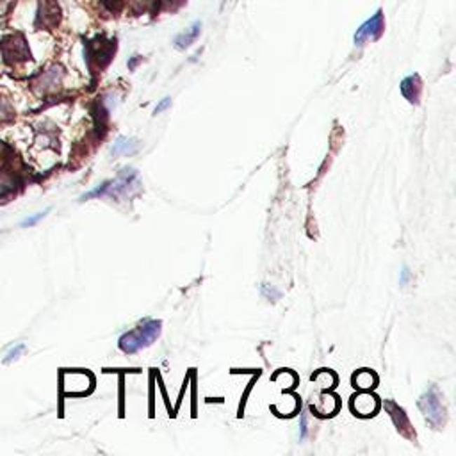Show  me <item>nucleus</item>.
Masks as SVG:
<instances>
[{
    "mask_svg": "<svg viewBox=\"0 0 456 456\" xmlns=\"http://www.w3.org/2000/svg\"><path fill=\"white\" fill-rule=\"evenodd\" d=\"M262 294H264V296H266V298L273 300V302H276V300H279L280 296H282V293H279V290H276V289H273V287H269V286H267V283H264V286H262Z\"/></svg>",
    "mask_w": 456,
    "mask_h": 456,
    "instance_id": "obj_20",
    "label": "nucleus"
},
{
    "mask_svg": "<svg viewBox=\"0 0 456 456\" xmlns=\"http://www.w3.org/2000/svg\"><path fill=\"white\" fill-rule=\"evenodd\" d=\"M107 187H109V182H104V184H102V186H98L97 189H93V191H89L88 194H84V196L81 198L82 201H86V200H91V198H98V196H104L105 193H107Z\"/></svg>",
    "mask_w": 456,
    "mask_h": 456,
    "instance_id": "obj_19",
    "label": "nucleus"
},
{
    "mask_svg": "<svg viewBox=\"0 0 456 456\" xmlns=\"http://www.w3.org/2000/svg\"><path fill=\"white\" fill-rule=\"evenodd\" d=\"M200 31H201V24L200 22H196V24L191 27L189 32H184V34L177 36V39H175V47L184 51V48H187L189 45H193V43L196 41L198 36H200Z\"/></svg>",
    "mask_w": 456,
    "mask_h": 456,
    "instance_id": "obj_14",
    "label": "nucleus"
},
{
    "mask_svg": "<svg viewBox=\"0 0 456 456\" xmlns=\"http://www.w3.org/2000/svg\"><path fill=\"white\" fill-rule=\"evenodd\" d=\"M93 378L84 371H65L61 375V392L65 396H82L91 391Z\"/></svg>",
    "mask_w": 456,
    "mask_h": 456,
    "instance_id": "obj_5",
    "label": "nucleus"
},
{
    "mask_svg": "<svg viewBox=\"0 0 456 456\" xmlns=\"http://www.w3.org/2000/svg\"><path fill=\"white\" fill-rule=\"evenodd\" d=\"M61 22V8L58 0H38L34 27L39 31H52Z\"/></svg>",
    "mask_w": 456,
    "mask_h": 456,
    "instance_id": "obj_6",
    "label": "nucleus"
},
{
    "mask_svg": "<svg viewBox=\"0 0 456 456\" xmlns=\"http://www.w3.org/2000/svg\"><path fill=\"white\" fill-rule=\"evenodd\" d=\"M140 150V143L132 138H120L112 147V154L114 155H132Z\"/></svg>",
    "mask_w": 456,
    "mask_h": 456,
    "instance_id": "obj_13",
    "label": "nucleus"
},
{
    "mask_svg": "<svg viewBox=\"0 0 456 456\" xmlns=\"http://www.w3.org/2000/svg\"><path fill=\"white\" fill-rule=\"evenodd\" d=\"M24 351H25V346L24 344H18L15 349H13L11 353H9L8 356H6L4 363H11V362H15V360H18V356L22 355V353H24Z\"/></svg>",
    "mask_w": 456,
    "mask_h": 456,
    "instance_id": "obj_21",
    "label": "nucleus"
},
{
    "mask_svg": "<svg viewBox=\"0 0 456 456\" xmlns=\"http://www.w3.org/2000/svg\"><path fill=\"white\" fill-rule=\"evenodd\" d=\"M161 326H163V323L159 319H147L143 325L120 337V349L127 355H134V353L148 348L161 335Z\"/></svg>",
    "mask_w": 456,
    "mask_h": 456,
    "instance_id": "obj_1",
    "label": "nucleus"
},
{
    "mask_svg": "<svg viewBox=\"0 0 456 456\" xmlns=\"http://www.w3.org/2000/svg\"><path fill=\"white\" fill-rule=\"evenodd\" d=\"M401 93L410 104H417L421 97V79L419 75H410L401 82Z\"/></svg>",
    "mask_w": 456,
    "mask_h": 456,
    "instance_id": "obj_12",
    "label": "nucleus"
},
{
    "mask_svg": "<svg viewBox=\"0 0 456 456\" xmlns=\"http://www.w3.org/2000/svg\"><path fill=\"white\" fill-rule=\"evenodd\" d=\"M383 32V15L376 13L373 18H369L362 27L356 31L355 43L356 45H363L368 39H378Z\"/></svg>",
    "mask_w": 456,
    "mask_h": 456,
    "instance_id": "obj_8",
    "label": "nucleus"
},
{
    "mask_svg": "<svg viewBox=\"0 0 456 456\" xmlns=\"http://www.w3.org/2000/svg\"><path fill=\"white\" fill-rule=\"evenodd\" d=\"M419 408H421L422 415L426 417V421L433 426L435 429H441L445 424V406L442 401V394L438 391V387L431 385L424 394L419 399Z\"/></svg>",
    "mask_w": 456,
    "mask_h": 456,
    "instance_id": "obj_3",
    "label": "nucleus"
},
{
    "mask_svg": "<svg viewBox=\"0 0 456 456\" xmlns=\"http://www.w3.org/2000/svg\"><path fill=\"white\" fill-rule=\"evenodd\" d=\"M13 116H15V111H13L11 102L8 98L0 97V123L13 120Z\"/></svg>",
    "mask_w": 456,
    "mask_h": 456,
    "instance_id": "obj_17",
    "label": "nucleus"
},
{
    "mask_svg": "<svg viewBox=\"0 0 456 456\" xmlns=\"http://www.w3.org/2000/svg\"><path fill=\"white\" fill-rule=\"evenodd\" d=\"M116 54V39H107L104 36L86 41V59L91 74L104 70L105 66L111 62L112 55Z\"/></svg>",
    "mask_w": 456,
    "mask_h": 456,
    "instance_id": "obj_2",
    "label": "nucleus"
},
{
    "mask_svg": "<svg viewBox=\"0 0 456 456\" xmlns=\"http://www.w3.org/2000/svg\"><path fill=\"white\" fill-rule=\"evenodd\" d=\"M330 405H337V398L335 396H330V394H325L319 398V403L316 405V410L319 412V415H333V412H335V408H330Z\"/></svg>",
    "mask_w": 456,
    "mask_h": 456,
    "instance_id": "obj_16",
    "label": "nucleus"
},
{
    "mask_svg": "<svg viewBox=\"0 0 456 456\" xmlns=\"http://www.w3.org/2000/svg\"><path fill=\"white\" fill-rule=\"evenodd\" d=\"M376 382H378V378H376L375 373L371 371H360L353 376V383H355V387H358V389H373V387L376 385Z\"/></svg>",
    "mask_w": 456,
    "mask_h": 456,
    "instance_id": "obj_15",
    "label": "nucleus"
},
{
    "mask_svg": "<svg viewBox=\"0 0 456 456\" xmlns=\"http://www.w3.org/2000/svg\"><path fill=\"white\" fill-rule=\"evenodd\" d=\"M184 4V0H155V13L159 9H166V11H171V9H178V6Z\"/></svg>",
    "mask_w": 456,
    "mask_h": 456,
    "instance_id": "obj_18",
    "label": "nucleus"
},
{
    "mask_svg": "<svg viewBox=\"0 0 456 456\" xmlns=\"http://www.w3.org/2000/svg\"><path fill=\"white\" fill-rule=\"evenodd\" d=\"M410 279H412V273H410V269H408V267H403L401 279H399V286H406Z\"/></svg>",
    "mask_w": 456,
    "mask_h": 456,
    "instance_id": "obj_24",
    "label": "nucleus"
},
{
    "mask_svg": "<svg viewBox=\"0 0 456 456\" xmlns=\"http://www.w3.org/2000/svg\"><path fill=\"white\" fill-rule=\"evenodd\" d=\"M61 79H62L61 66H52V68H48L45 74H41L38 79H36L34 88L38 89V91H51V89L58 88V86L61 84Z\"/></svg>",
    "mask_w": 456,
    "mask_h": 456,
    "instance_id": "obj_10",
    "label": "nucleus"
},
{
    "mask_svg": "<svg viewBox=\"0 0 456 456\" xmlns=\"http://www.w3.org/2000/svg\"><path fill=\"white\" fill-rule=\"evenodd\" d=\"M170 105H171V98H164V100L161 102V104H159L157 107H155V114H161V112L166 111V109L170 107Z\"/></svg>",
    "mask_w": 456,
    "mask_h": 456,
    "instance_id": "obj_25",
    "label": "nucleus"
},
{
    "mask_svg": "<svg viewBox=\"0 0 456 456\" xmlns=\"http://www.w3.org/2000/svg\"><path fill=\"white\" fill-rule=\"evenodd\" d=\"M385 408H387V412L391 414V417H392V421H394L398 431H401L405 437L415 438V433H412V429H410V421H408V417H406L405 412H403V408H399L394 401H385Z\"/></svg>",
    "mask_w": 456,
    "mask_h": 456,
    "instance_id": "obj_9",
    "label": "nucleus"
},
{
    "mask_svg": "<svg viewBox=\"0 0 456 456\" xmlns=\"http://www.w3.org/2000/svg\"><path fill=\"white\" fill-rule=\"evenodd\" d=\"M47 213L48 210H45V213H39V214H36V216H31V217H27V220L24 221V223H22V227H32V224H36V223H39V221L43 220V217L47 216Z\"/></svg>",
    "mask_w": 456,
    "mask_h": 456,
    "instance_id": "obj_22",
    "label": "nucleus"
},
{
    "mask_svg": "<svg viewBox=\"0 0 456 456\" xmlns=\"http://www.w3.org/2000/svg\"><path fill=\"white\" fill-rule=\"evenodd\" d=\"M351 408L362 417H369V415H375L378 410V399L373 394H358L353 398Z\"/></svg>",
    "mask_w": 456,
    "mask_h": 456,
    "instance_id": "obj_11",
    "label": "nucleus"
},
{
    "mask_svg": "<svg viewBox=\"0 0 456 456\" xmlns=\"http://www.w3.org/2000/svg\"><path fill=\"white\" fill-rule=\"evenodd\" d=\"M0 51H2L4 61L8 62L9 66H15L18 65V62L31 61L32 59L24 34H13L2 39V41H0Z\"/></svg>",
    "mask_w": 456,
    "mask_h": 456,
    "instance_id": "obj_4",
    "label": "nucleus"
},
{
    "mask_svg": "<svg viewBox=\"0 0 456 456\" xmlns=\"http://www.w3.org/2000/svg\"><path fill=\"white\" fill-rule=\"evenodd\" d=\"M300 428H302V431H300V438H305L307 437V431H309V424H307V415L303 414L302 415V421H300Z\"/></svg>",
    "mask_w": 456,
    "mask_h": 456,
    "instance_id": "obj_23",
    "label": "nucleus"
},
{
    "mask_svg": "<svg viewBox=\"0 0 456 456\" xmlns=\"http://www.w3.org/2000/svg\"><path fill=\"white\" fill-rule=\"evenodd\" d=\"M135 178H138V171L130 170V168H125V170H121L120 177H118L116 180L109 182L107 193L105 194L112 198L127 196L128 189L135 186Z\"/></svg>",
    "mask_w": 456,
    "mask_h": 456,
    "instance_id": "obj_7",
    "label": "nucleus"
}]
</instances>
